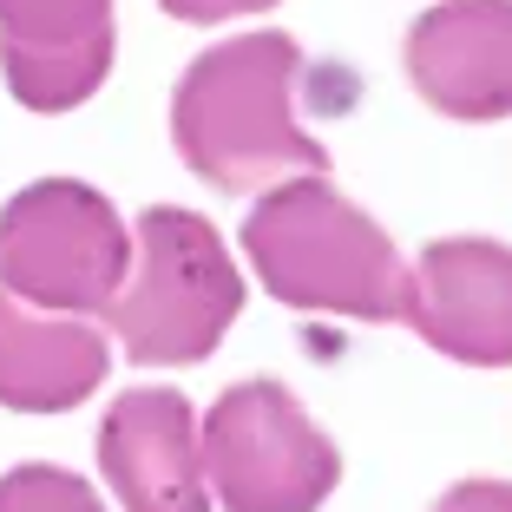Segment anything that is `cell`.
I'll list each match as a JSON object with an SVG mask.
<instances>
[{
  "label": "cell",
  "instance_id": "1",
  "mask_svg": "<svg viewBox=\"0 0 512 512\" xmlns=\"http://www.w3.org/2000/svg\"><path fill=\"white\" fill-rule=\"evenodd\" d=\"M243 250H250L256 283L289 309L348 322H407L414 270L401 263L394 237L348 204L322 171H302L296 184L256 197L243 217Z\"/></svg>",
  "mask_w": 512,
  "mask_h": 512
},
{
  "label": "cell",
  "instance_id": "2",
  "mask_svg": "<svg viewBox=\"0 0 512 512\" xmlns=\"http://www.w3.org/2000/svg\"><path fill=\"white\" fill-rule=\"evenodd\" d=\"M296 66L302 53L289 33H243L184 66L171 92V145L211 191L243 197L283 171L329 165V151L289 112Z\"/></svg>",
  "mask_w": 512,
  "mask_h": 512
},
{
  "label": "cell",
  "instance_id": "3",
  "mask_svg": "<svg viewBox=\"0 0 512 512\" xmlns=\"http://www.w3.org/2000/svg\"><path fill=\"white\" fill-rule=\"evenodd\" d=\"M243 316V276L224 237L184 204H151L138 217V256L112 296L106 322L138 368H191Z\"/></svg>",
  "mask_w": 512,
  "mask_h": 512
},
{
  "label": "cell",
  "instance_id": "4",
  "mask_svg": "<svg viewBox=\"0 0 512 512\" xmlns=\"http://www.w3.org/2000/svg\"><path fill=\"white\" fill-rule=\"evenodd\" d=\"M132 270V237L106 191L40 178L0 211V289L53 316H106Z\"/></svg>",
  "mask_w": 512,
  "mask_h": 512
},
{
  "label": "cell",
  "instance_id": "5",
  "mask_svg": "<svg viewBox=\"0 0 512 512\" xmlns=\"http://www.w3.org/2000/svg\"><path fill=\"white\" fill-rule=\"evenodd\" d=\"M204 486L224 512H316L342 480V453L283 381H237L204 414Z\"/></svg>",
  "mask_w": 512,
  "mask_h": 512
},
{
  "label": "cell",
  "instance_id": "6",
  "mask_svg": "<svg viewBox=\"0 0 512 512\" xmlns=\"http://www.w3.org/2000/svg\"><path fill=\"white\" fill-rule=\"evenodd\" d=\"M407 322L467 368H512V250L493 237H440L414 263Z\"/></svg>",
  "mask_w": 512,
  "mask_h": 512
},
{
  "label": "cell",
  "instance_id": "7",
  "mask_svg": "<svg viewBox=\"0 0 512 512\" xmlns=\"http://www.w3.org/2000/svg\"><path fill=\"white\" fill-rule=\"evenodd\" d=\"M0 73L27 112H73L112 73V0H0Z\"/></svg>",
  "mask_w": 512,
  "mask_h": 512
},
{
  "label": "cell",
  "instance_id": "8",
  "mask_svg": "<svg viewBox=\"0 0 512 512\" xmlns=\"http://www.w3.org/2000/svg\"><path fill=\"white\" fill-rule=\"evenodd\" d=\"M99 473L125 512H211L197 414L178 388H125L99 421Z\"/></svg>",
  "mask_w": 512,
  "mask_h": 512
},
{
  "label": "cell",
  "instance_id": "9",
  "mask_svg": "<svg viewBox=\"0 0 512 512\" xmlns=\"http://www.w3.org/2000/svg\"><path fill=\"white\" fill-rule=\"evenodd\" d=\"M407 79L447 119L512 112V0H440L407 27Z\"/></svg>",
  "mask_w": 512,
  "mask_h": 512
},
{
  "label": "cell",
  "instance_id": "10",
  "mask_svg": "<svg viewBox=\"0 0 512 512\" xmlns=\"http://www.w3.org/2000/svg\"><path fill=\"white\" fill-rule=\"evenodd\" d=\"M106 368H112V348L92 329V316L27 309L20 296L0 289V407L66 414V407L99 394Z\"/></svg>",
  "mask_w": 512,
  "mask_h": 512
},
{
  "label": "cell",
  "instance_id": "11",
  "mask_svg": "<svg viewBox=\"0 0 512 512\" xmlns=\"http://www.w3.org/2000/svg\"><path fill=\"white\" fill-rule=\"evenodd\" d=\"M0 512H106L92 480L66 467H46V460H27V467L0 473Z\"/></svg>",
  "mask_w": 512,
  "mask_h": 512
},
{
  "label": "cell",
  "instance_id": "12",
  "mask_svg": "<svg viewBox=\"0 0 512 512\" xmlns=\"http://www.w3.org/2000/svg\"><path fill=\"white\" fill-rule=\"evenodd\" d=\"M434 512H512V486L506 480H460L453 493L434 499Z\"/></svg>",
  "mask_w": 512,
  "mask_h": 512
},
{
  "label": "cell",
  "instance_id": "13",
  "mask_svg": "<svg viewBox=\"0 0 512 512\" xmlns=\"http://www.w3.org/2000/svg\"><path fill=\"white\" fill-rule=\"evenodd\" d=\"M171 20H191V27H211V20H237V14H263L276 0H158Z\"/></svg>",
  "mask_w": 512,
  "mask_h": 512
}]
</instances>
